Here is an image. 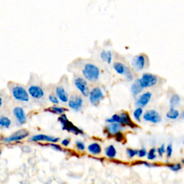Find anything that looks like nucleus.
I'll use <instances>...</instances> for the list:
<instances>
[{
  "instance_id": "obj_1",
  "label": "nucleus",
  "mask_w": 184,
  "mask_h": 184,
  "mask_svg": "<svg viewBox=\"0 0 184 184\" xmlns=\"http://www.w3.org/2000/svg\"><path fill=\"white\" fill-rule=\"evenodd\" d=\"M27 88L30 98L34 101L42 102L45 100V88L43 86V81L37 75L31 74Z\"/></svg>"
},
{
  "instance_id": "obj_2",
  "label": "nucleus",
  "mask_w": 184,
  "mask_h": 184,
  "mask_svg": "<svg viewBox=\"0 0 184 184\" xmlns=\"http://www.w3.org/2000/svg\"><path fill=\"white\" fill-rule=\"evenodd\" d=\"M81 76L88 82L97 83L101 79V71L99 66L92 61H83L80 64Z\"/></svg>"
},
{
  "instance_id": "obj_3",
  "label": "nucleus",
  "mask_w": 184,
  "mask_h": 184,
  "mask_svg": "<svg viewBox=\"0 0 184 184\" xmlns=\"http://www.w3.org/2000/svg\"><path fill=\"white\" fill-rule=\"evenodd\" d=\"M9 92L12 98L19 103L28 104L30 101V96L28 88L23 84L10 81L7 84Z\"/></svg>"
},
{
  "instance_id": "obj_4",
  "label": "nucleus",
  "mask_w": 184,
  "mask_h": 184,
  "mask_svg": "<svg viewBox=\"0 0 184 184\" xmlns=\"http://www.w3.org/2000/svg\"><path fill=\"white\" fill-rule=\"evenodd\" d=\"M54 92L62 103H68L70 96L68 94V84L67 78L62 79L57 85L55 86Z\"/></svg>"
},
{
  "instance_id": "obj_5",
  "label": "nucleus",
  "mask_w": 184,
  "mask_h": 184,
  "mask_svg": "<svg viewBox=\"0 0 184 184\" xmlns=\"http://www.w3.org/2000/svg\"><path fill=\"white\" fill-rule=\"evenodd\" d=\"M73 84L82 96H88L91 89L88 86V82L83 76L79 74H74V79H73Z\"/></svg>"
},
{
  "instance_id": "obj_6",
  "label": "nucleus",
  "mask_w": 184,
  "mask_h": 184,
  "mask_svg": "<svg viewBox=\"0 0 184 184\" xmlns=\"http://www.w3.org/2000/svg\"><path fill=\"white\" fill-rule=\"evenodd\" d=\"M143 88H152L156 86L159 83L160 79L156 75L149 74V73H145L140 79H137Z\"/></svg>"
},
{
  "instance_id": "obj_7",
  "label": "nucleus",
  "mask_w": 184,
  "mask_h": 184,
  "mask_svg": "<svg viewBox=\"0 0 184 184\" xmlns=\"http://www.w3.org/2000/svg\"><path fill=\"white\" fill-rule=\"evenodd\" d=\"M58 120L62 125V129L66 131L72 132L74 134L78 135H83V131L81 129H79L78 127L75 126L71 122H70L68 119L67 116L65 114H63L60 115V117L58 119Z\"/></svg>"
},
{
  "instance_id": "obj_8",
  "label": "nucleus",
  "mask_w": 184,
  "mask_h": 184,
  "mask_svg": "<svg viewBox=\"0 0 184 184\" xmlns=\"http://www.w3.org/2000/svg\"><path fill=\"white\" fill-rule=\"evenodd\" d=\"M113 68L117 74L125 77L127 81H132L134 79V75L130 68L119 61H115L113 63Z\"/></svg>"
},
{
  "instance_id": "obj_9",
  "label": "nucleus",
  "mask_w": 184,
  "mask_h": 184,
  "mask_svg": "<svg viewBox=\"0 0 184 184\" xmlns=\"http://www.w3.org/2000/svg\"><path fill=\"white\" fill-rule=\"evenodd\" d=\"M88 97L91 105L92 106H97L104 99L105 94H104L103 91L100 87L94 86L90 90L89 95Z\"/></svg>"
},
{
  "instance_id": "obj_10",
  "label": "nucleus",
  "mask_w": 184,
  "mask_h": 184,
  "mask_svg": "<svg viewBox=\"0 0 184 184\" xmlns=\"http://www.w3.org/2000/svg\"><path fill=\"white\" fill-rule=\"evenodd\" d=\"M148 65V58L145 54L135 55L132 60V67L135 71H143Z\"/></svg>"
},
{
  "instance_id": "obj_11",
  "label": "nucleus",
  "mask_w": 184,
  "mask_h": 184,
  "mask_svg": "<svg viewBox=\"0 0 184 184\" xmlns=\"http://www.w3.org/2000/svg\"><path fill=\"white\" fill-rule=\"evenodd\" d=\"M69 108L74 112H78L82 109L83 106V99L79 94H73L70 96L68 102Z\"/></svg>"
},
{
  "instance_id": "obj_12",
  "label": "nucleus",
  "mask_w": 184,
  "mask_h": 184,
  "mask_svg": "<svg viewBox=\"0 0 184 184\" xmlns=\"http://www.w3.org/2000/svg\"><path fill=\"white\" fill-rule=\"evenodd\" d=\"M143 119L147 122L158 124L162 122V117L156 109H149L144 112Z\"/></svg>"
},
{
  "instance_id": "obj_13",
  "label": "nucleus",
  "mask_w": 184,
  "mask_h": 184,
  "mask_svg": "<svg viewBox=\"0 0 184 184\" xmlns=\"http://www.w3.org/2000/svg\"><path fill=\"white\" fill-rule=\"evenodd\" d=\"M29 135H30V132L28 130L25 129H21L13 133L10 136L4 138L3 141L4 143H12V142L19 141L28 137Z\"/></svg>"
},
{
  "instance_id": "obj_14",
  "label": "nucleus",
  "mask_w": 184,
  "mask_h": 184,
  "mask_svg": "<svg viewBox=\"0 0 184 184\" xmlns=\"http://www.w3.org/2000/svg\"><path fill=\"white\" fill-rule=\"evenodd\" d=\"M12 113L18 125H24L27 122L26 113L22 106H15L12 109Z\"/></svg>"
},
{
  "instance_id": "obj_15",
  "label": "nucleus",
  "mask_w": 184,
  "mask_h": 184,
  "mask_svg": "<svg viewBox=\"0 0 184 184\" xmlns=\"http://www.w3.org/2000/svg\"><path fill=\"white\" fill-rule=\"evenodd\" d=\"M152 97V94L150 92H146L141 95H139L138 98L137 99L136 101H135V105L137 107H141L144 108L145 106H147L149 103L151 101Z\"/></svg>"
},
{
  "instance_id": "obj_16",
  "label": "nucleus",
  "mask_w": 184,
  "mask_h": 184,
  "mask_svg": "<svg viewBox=\"0 0 184 184\" xmlns=\"http://www.w3.org/2000/svg\"><path fill=\"white\" fill-rule=\"evenodd\" d=\"M125 127V126L119 123L109 124L105 128V132L109 136H115L118 133L122 132Z\"/></svg>"
},
{
  "instance_id": "obj_17",
  "label": "nucleus",
  "mask_w": 184,
  "mask_h": 184,
  "mask_svg": "<svg viewBox=\"0 0 184 184\" xmlns=\"http://www.w3.org/2000/svg\"><path fill=\"white\" fill-rule=\"evenodd\" d=\"M30 140L32 142L45 141L50 143H58L60 141V138L59 137H55L53 136H48V135H46L41 134V135H34V136L31 137Z\"/></svg>"
},
{
  "instance_id": "obj_18",
  "label": "nucleus",
  "mask_w": 184,
  "mask_h": 184,
  "mask_svg": "<svg viewBox=\"0 0 184 184\" xmlns=\"http://www.w3.org/2000/svg\"><path fill=\"white\" fill-rule=\"evenodd\" d=\"M120 117H121V125L125 126L127 127H129L132 129H134V128L137 127V125H135L134 122L132 120L131 117H130V114H128L127 112H121L120 114Z\"/></svg>"
},
{
  "instance_id": "obj_19",
  "label": "nucleus",
  "mask_w": 184,
  "mask_h": 184,
  "mask_svg": "<svg viewBox=\"0 0 184 184\" xmlns=\"http://www.w3.org/2000/svg\"><path fill=\"white\" fill-rule=\"evenodd\" d=\"M99 56H100V58L101 61L105 62V63L107 64L112 63L113 55L111 50H102V51L100 53V54H99Z\"/></svg>"
},
{
  "instance_id": "obj_20",
  "label": "nucleus",
  "mask_w": 184,
  "mask_h": 184,
  "mask_svg": "<svg viewBox=\"0 0 184 184\" xmlns=\"http://www.w3.org/2000/svg\"><path fill=\"white\" fill-rule=\"evenodd\" d=\"M101 146L97 143L90 144L88 146V151L92 155H99L101 152Z\"/></svg>"
},
{
  "instance_id": "obj_21",
  "label": "nucleus",
  "mask_w": 184,
  "mask_h": 184,
  "mask_svg": "<svg viewBox=\"0 0 184 184\" xmlns=\"http://www.w3.org/2000/svg\"><path fill=\"white\" fill-rule=\"evenodd\" d=\"M181 104V97L178 94H173L171 95L169 101V105H170V108L172 109H176V107L180 105Z\"/></svg>"
},
{
  "instance_id": "obj_22",
  "label": "nucleus",
  "mask_w": 184,
  "mask_h": 184,
  "mask_svg": "<svg viewBox=\"0 0 184 184\" xmlns=\"http://www.w3.org/2000/svg\"><path fill=\"white\" fill-rule=\"evenodd\" d=\"M46 111H47V112L52 113V114L61 115V114H64V113L67 111V109L64 108V107H63V106L54 105L53 106H50V107H48V109H46Z\"/></svg>"
},
{
  "instance_id": "obj_23",
  "label": "nucleus",
  "mask_w": 184,
  "mask_h": 184,
  "mask_svg": "<svg viewBox=\"0 0 184 184\" xmlns=\"http://www.w3.org/2000/svg\"><path fill=\"white\" fill-rule=\"evenodd\" d=\"M180 112L176 109L170 108L168 112L166 113V117L170 120H176L180 117Z\"/></svg>"
},
{
  "instance_id": "obj_24",
  "label": "nucleus",
  "mask_w": 184,
  "mask_h": 184,
  "mask_svg": "<svg viewBox=\"0 0 184 184\" xmlns=\"http://www.w3.org/2000/svg\"><path fill=\"white\" fill-rule=\"evenodd\" d=\"M143 91V88L139 83V82L136 80L131 86V92L134 96H138L140 93Z\"/></svg>"
},
{
  "instance_id": "obj_25",
  "label": "nucleus",
  "mask_w": 184,
  "mask_h": 184,
  "mask_svg": "<svg viewBox=\"0 0 184 184\" xmlns=\"http://www.w3.org/2000/svg\"><path fill=\"white\" fill-rule=\"evenodd\" d=\"M117 149L113 145H109L105 149V155L109 158H114L117 156Z\"/></svg>"
},
{
  "instance_id": "obj_26",
  "label": "nucleus",
  "mask_w": 184,
  "mask_h": 184,
  "mask_svg": "<svg viewBox=\"0 0 184 184\" xmlns=\"http://www.w3.org/2000/svg\"><path fill=\"white\" fill-rule=\"evenodd\" d=\"M12 125V121L8 117L2 115L0 116V127L2 128H9Z\"/></svg>"
},
{
  "instance_id": "obj_27",
  "label": "nucleus",
  "mask_w": 184,
  "mask_h": 184,
  "mask_svg": "<svg viewBox=\"0 0 184 184\" xmlns=\"http://www.w3.org/2000/svg\"><path fill=\"white\" fill-rule=\"evenodd\" d=\"M144 114V111H143V108L141 107H137L133 112V117L134 119L136 120L137 122H141V119L143 116Z\"/></svg>"
},
{
  "instance_id": "obj_28",
  "label": "nucleus",
  "mask_w": 184,
  "mask_h": 184,
  "mask_svg": "<svg viewBox=\"0 0 184 184\" xmlns=\"http://www.w3.org/2000/svg\"><path fill=\"white\" fill-rule=\"evenodd\" d=\"M147 159L148 160H155L158 157V154H157V148H152L149 150V151H148L147 154Z\"/></svg>"
},
{
  "instance_id": "obj_29",
  "label": "nucleus",
  "mask_w": 184,
  "mask_h": 184,
  "mask_svg": "<svg viewBox=\"0 0 184 184\" xmlns=\"http://www.w3.org/2000/svg\"><path fill=\"white\" fill-rule=\"evenodd\" d=\"M167 167L173 172H178L182 169L183 165L180 163H169L167 164Z\"/></svg>"
},
{
  "instance_id": "obj_30",
  "label": "nucleus",
  "mask_w": 184,
  "mask_h": 184,
  "mask_svg": "<svg viewBox=\"0 0 184 184\" xmlns=\"http://www.w3.org/2000/svg\"><path fill=\"white\" fill-rule=\"evenodd\" d=\"M48 99L50 103L53 104L54 105H57L60 103V100H59L58 97L57 96V95L55 94L54 92L50 93V94H48Z\"/></svg>"
},
{
  "instance_id": "obj_31",
  "label": "nucleus",
  "mask_w": 184,
  "mask_h": 184,
  "mask_svg": "<svg viewBox=\"0 0 184 184\" xmlns=\"http://www.w3.org/2000/svg\"><path fill=\"white\" fill-rule=\"evenodd\" d=\"M106 122L109 124H112V123H119L121 124V117L120 115L115 114L114 115H112L110 118H108L106 119Z\"/></svg>"
},
{
  "instance_id": "obj_32",
  "label": "nucleus",
  "mask_w": 184,
  "mask_h": 184,
  "mask_svg": "<svg viewBox=\"0 0 184 184\" xmlns=\"http://www.w3.org/2000/svg\"><path fill=\"white\" fill-rule=\"evenodd\" d=\"M126 153H127V156L129 158H135V156H137V154H138V150L137 149H133V148H127L126 150Z\"/></svg>"
},
{
  "instance_id": "obj_33",
  "label": "nucleus",
  "mask_w": 184,
  "mask_h": 184,
  "mask_svg": "<svg viewBox=\"0 0 184 184\" xmlns=\"http://www.w3.org/2000/svg\"><path fill=\"white\" fill-rule=\"evenodd\" d=\"M173 152V144L169 143L168 144L167 147H166L165 154L168 158H170L172 157Z\"/></svg>"
},
{
  "instance_id": "obj_34",
  "label": "nucleus",
  "mask_w": 184,
  "mask_h": 184,
  "mask_svg": "<svg viewBox=\"0 0 184 184\" xmlns=\"http://www.w3.org/2000/svg\"><path fill=\"white\" fill-rule=\"evenodd\" d=\"M165 150H166V147L164 143L162 144L158 149H157V154H158V156L160 157V158H163L164 154L165 153Z\"/></svg>"
},
{
  "instance_id": "obj_35",
  "label": "nucleus",
  "mask_w": 184,
  "mask_h": 184,
  "mask_svg": "<svg viewBox=\"0 0 184 184\" xmlns=\"http://www.w3.org/2000/svg\"><path fill=\"white\" fill-rule=\"evenodd\" d=\"M148 151L146 150V148H143L141 149L138 150V154H137V156L139 157V158H144L145 157L147 156Z\"/></svg>"
},
{
  "instance_id": "obj_36",
  "label": "nucleus",
  "mask_w": 184,
  "mask_h": 184,
  "mask_svg": "<svg viewBox=\"0 0 184 184\" xmlns=\"http://www.w3.org/2000/svg\"><path fill=\"white\" fill-rule=\"evenodd\" d=\"M140 164L142 165L145 166L146 168H153V167H156L157 166L156 164L149 163V162H147V161H141Z\"/></svg>"
},
{
  "instance_id": "obj_37",
  "label": "nucleus",
  "mask_w": 184,
  "mask_h": 184,
  "mask_svg": "<svg viewBox=\"0 0 184 184\" xmlns=\"http://www.w3.org/2000/svg\"><path fill=\"white\" fill-rule=\"evenodd\" d=\"M76 145L77 148L79 150H81V151H83V150H85V144H84V143H83V142L81 141H76Z\"/></svg>"
},
{
  "instance_id": "obj_38",
  "label": "nucleus",
  "mask_w": 184,
  "mask_h": 184,
  "mask_svg": "<svg viewBox=\"0 0 184 184\" xmlns=\"http://www.w3.org/2000/svg\"><path fill=\"white\" fill-rule=\"evenodd\" d=\"M114 137L117 142H122L124 139H125V136H124L122 132L118 133V134H117Z\"/></svg>"
},
{
  "instance_id": "obj_39",
  "label": "nucleus",
  "mask_w": 184,
  "mask_h": 184,
  "mask_svg": "<svg viewBox=\"0 0 184 184\" xmlns=\"http://www.w3.org/2000/svg\"><path fill=\"white\" fill-rule=\"evenodd\" d=\"M49 146L50 148H52L53 150H57V151H63V149H62V148L61 146L57 145V144H55V143H50Z\"/></svg>"
},
{
  "instance_id": "obj_40",
  "label": "nucleus",
  "mask_w": 184,
  "mask_h": 184,
  "mask_svg": "<svg viewBox=\"0 0 184 184\" xmlns=\"http://www.w3.org/2000/svg\"><path fill=\"white\" fill-rule=\"evenodd\" d=\"M70 139L66 138V139H63V140L61 141V145L63 146H66V147H67V146H68V145L70 144Z\"/></svg>"
},
{
  "instance_id": "obj_41",
  "label": "nucleus",
  "mask_w": 184,
  "mask_h": 184,
  "mask_svg": "<svg viewBox=\"0 0 184 184\" xmlns=\"http://www.w3.org/2000/svg\"><path fill=\"white\" fill-rule=\"evenodd\" d=\"M1 92H0V109L2 107V105H3L4 103V96H2V94Z\"/></svg>"
},
{
  "instance_id": "obj_42",
  "label": "nucleus",
  "mask_w": 184,
  "mask_h": 184,
  "mask_svg": "<svg viewBox=\"0 0 184 184\" xmlns=\"http://www.w3.org/2000/svg\"><path fill=\"white\" fill-rule=\"evenodd\" d=\"M181 164H182V165L184 166V159L181 160Z\"/></svg>"
},
{
  "instance_id": "obj_43",
  "label": "nucleus",
  "mask_w": 184,
  "mask_h": 184,
  "mask_svg": "<svg viewBox=\"0 0 184 184\" xmlns=\"http://www.w3.org/2000/svg\"><path fill=\"white\" fill-rule=\"evenodd\" d=\"M182 117L184 119V112H183V114H182Z\"/></svg>"
},
{
  "instance_id": "obj_44",
  "label": "nucleus",
  "mask_w": 184,
  "mask_h": 184,
  "mask_svg": "<svg viewBox=\"0 0 184 184\" xmlns=\"http://www.w3.org/2000/svg\"><path fill=\"white\" fill-rule=\"evenodd\" d=\"M1 154H2V150L0 149V156H1Z\"/></svg>"
}]
</instances>
